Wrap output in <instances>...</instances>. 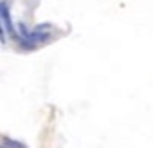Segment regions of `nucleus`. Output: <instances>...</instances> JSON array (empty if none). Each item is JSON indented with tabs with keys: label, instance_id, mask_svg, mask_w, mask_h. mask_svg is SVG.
I'll return each mask as SVG.
<instances>
[{
	"label": "nucleus",
	"instance_id": "obj_1",
	"mask_svg": "<svg viewBox=\"0 0 153 148\" xmlns=\"http://www.w3.org/2000/svg\"><path fill=\"white\" fill-rule=\"evenodd\" d=\"M0 18H2V25H4V29H6L7 33L15 34V27H13V24H11L9 7H7V4H6V2H2V4H0Z\"/></svg>",
	"mask_w": 153,
	"mask_h": 148
},
{
	"label": "nucleus",
	"instance_id": "obj_2",
	"mask_svg": "<svg viewBox=\"0 0 153 148\" xmlns=\"http://www.w3.org/2000/svg\"><path fill=\"white\" fill-rule=\"evenodd\" d=\"M4 144H11V148H25V144H22V143H18V141H11V139H4Z\"/></svg>",
	"mask_w": 153,
	"mask_h": 148
}]
</instances>
